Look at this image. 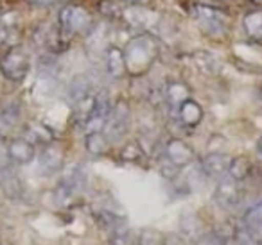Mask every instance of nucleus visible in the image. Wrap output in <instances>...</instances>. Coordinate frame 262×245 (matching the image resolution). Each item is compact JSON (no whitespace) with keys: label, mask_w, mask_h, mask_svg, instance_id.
<instances>
[{"label":"nucleus","mask_w":262,"mask_h":245,"mask_svg":"<svg viewBox=\"0 0 262 245\" xmlns=\"http://www.w3.org/2000/svg\"><path fill=\"white\" fill-rule=\"evenodd\" d=\"M124 51L126 70L133 76L146 74L160 56V41L149 33H139L131 40H127Z\"/></svg>","instance_id":"nucleus-1"},{"label":"nucleus","mask_w":262,"mask_h":245,"mask_svg":"<svg viewBox=\"0 0 262 245\" xmlns=\"http://www.w3.org/2000/svg\"><path fill=\"white\" fill-rule=\"evenodd\" d=\"M190 16L196 20L200 29L207 36L214 40H223L226 38L230 31V20L223 9L214 8L208 4H192L190 6Z\"/></svg>","instance_id":"nucleus-2"},{"label":"nucleus","mask_w":262,"mask_h":245,"mask_svg":"<svg viewBox=\"0 0 262 245\" xmlns=\"http://www.w3.org/2000/svg\"><path fill=\"white\" fill-rule=\"evenodd\" d=\"M58 27L61 36L72 38L76 34H83L92 29V16L83 6L67 4L58 15Z\"/></svg>","instance_id":"nucleus-3"},{"label":"nucleus","mask_w":262,"mask_h":245,"mask_svg":"<svg viewBox=\"0 0 262 245\" xmlns=\"http://www.w3.org/2000/svg\"><path fill=\"white\" fill-rule=\"evenodd\" d=\"M31 70V58L22 47H9L0 56V74L11 83H22Z\"/></svg>","instance_id":"nucleus-4"},{"label":"nucleus","mask_w":262,"mask_h":245,"mask_svg":"<svg viewBox=\"0 0 262 245\" xmlns=\"http://www.w3.org/2000/svg\"><path fill=\"white\" fill-rule=\"evenodd\" d=\"M131 122V109L127 102L119 101L115 106H112L108 116H106V124L102 133L106 134L110 141H117L127 133Z\"/></svg>","instance_id":"nucleus-5"},{"label":"nucleus","mask_w":262,"mask_h":245,"mask_svg":"<svg viewBox=\"0 0 262 245\" xmlns=\"http://www.w3.org/2000/svg\"><path fill=\"white\" fill-rule=\"evenodd\" d=\"M119 16L133 29H139L140 33H146V31L153 29V27L158 26L160 22V15L153 9L142 8V6L135 4L129 6L126 9H120Z\"/></svg>","instance_id":"nucleus-6"},{"label":"nucleus","mask_w":262,"mask_h":245,"mask_svg":"<svg viewBox=\"0 0 262 245\" xmlns=\"http://www.w3.org/2000/svg\"><path fill=\"white\" fill-rule=\"evenodd\" d=\"M86 186V172L83 166H74L69 172L63 176V179L59 181L58 190H56V197L59 199V202H69L72 201L76 195H79Z\"/></svg>","instance_id":"nucleus-7"},{"label":"nucleus","mask_w":262,"mask_h":245,"mask_svg":"<svg viewBox=\"0 0 262 245\" xmlns=\"http://www.w3.org/2000/svg\"><path fill=\"white\" fill-rule=\"evenodd\" d=\"M165 158L174 168H185L194 163V151L187 141L180 140V138H171L165 143Z\"/></svg>","instance_id":"nucleus-8"},{"label":"nucleus","mask_w":262,"mask_h":245,"mask_svg":"<svg viewBox=\"0 0 262 245\" xmlns=\"http://www.w3.org/2000/svg\"><path fill=\"white\" fill-rule=\"evenodd\" d=\"M214 197H215V201H217V204L223 206V208H235L241 202V199H243L239 181H233L232 177H228V176L221 177L217 188H215Z\"/></svg>","instance_id":"nucleus-9"},{"label":"nucleus","mask_w":262,"mask_h":245,"mask_svg":"<svg viewBox=\"0 0 262 245\" xmlns=\"http://www.w3.org/2000/svg\"><path fill=\"white\" fill-rule=\"evenodd\" d=\"M230 158L225 152H210L201 159V172L205 174V177H212V179H221L228 174V166H230Z\"/></svg>","instance_id":"nucleus-10"},{"label":"nucleus","mask_w":262,"mask_h":245,"mask_svg":"<svg viewBox=\"0 0 262 245\" xmlns=\"http://www.w3.org/2000/svg\"><path fill=\"white\" fill-rule=\"evenodd\" d=\"M65 165V152L59 145L49 143L43 147L40 154V170L45 176H52V174L59 172Z\"/></svg>","instance_id":"nucleus-11"},{"label":"nucleus","mask_w":262,"mask_h":245,"mask_svg":"<svg viewBox=\"0 0 262 245\" xmlns=\"http://www.w3.org/2000/svg\"><path fill=\"white\" fill-rule=\"evenodd\" d=\"M8 154L13 163L27 165L36 156V149H34V143H31L27 138H13L8 141Z\"/></svg>","instance_id":"nucleus-12"},{"label":"nucleus","mask_w":262,"mask_h":245,"mask_svg":"<svg viewBox=\"0 0 262 245\" xmlns=\"http://www.w3.org/2000/svg\"><path fill=\"white\" fill-rule=\"evenodd\" d=\"M104 65L106 72L113 79H120L122 76H126V58H124V51L115 45H108L104 51Z\"/></svg>","instance_id":"nucleus-13"},{"label":"nucleus","mask_w":262,"mask_h":245,"mask_svg":"<svg viewBox=\"0 0 262 245\" xmlns=\"http://www.w3.org/2000/svg\"><path fill=\"white\" fill-rule=\"evenodd\" d=\"M176 113H178V120L182 122V126L185 127H196L203 120V108L192 99H187L185 102H182Z\"/></svg>","instance_id":"nucleus-14"},{"label":"nucleus","mask_w":262,"mask_h":245,"mask_svg":"<svg viewBox=\"0 0 262 245\" xmlns=\"http://www.w3.org/2000/svg\"><path fill=\"white\" fill-rule=\"evenodd\" d=\"M243 27L250 41L262 45V9H255L244 15Z\"/></svg>","instance_id":"nucleus-15"},{"label":"nucleus","mask_w":262,"mask_h":245,"mask_svg":"<svg viewBox=\"0 0 262 245\" xmlns=\"http://www.w3.org/2000/svg\"><path fill=\"white\" fill-rule=\"evenodd\" d=\"M190 99V88L182 81H171L165 86V101L172 109H178L182 102Z\"/></svg>","instance_id":"nucleus-16"},{"label":"nucleus","mask_w":262,"mask_h":245,"mask_svg":"<svg viewBox=\"0 0 262 245\" xmlns=\"http://www.w3.org/2000/svg\"><path fill=\"white\" fill-rule=\"evenodd\" d=\"M84 147L92 156H104L110 149V140L106 138V134L102 131L97 133H86L84 138Z\"/></svg>","instance_id":"nucleus-17"},{"label":"nucleus","mask_w":262,"mask_h":245,"mask_svg":"<svg viewBox=\"0 0 262 245\" xmlns=\"http://www.w3.org/2000/svg\"><path fill=\"white\" fill-rule=\"evenodd\" d=\"M251 172V163L246 156H237V158H232L230 161V166H228V174L226 176L232 177L233 181H244L248 179Z\"/></svg>","instance_id":"nucleus-18"},{"label":"nucleus","mask_w":262,"mask_h":245,"mask_svg":"<svg viewBox=\"0 0 262 245\" xmlns=\"http://www.w3.org/2000/svg\"><path fill=\"white\" fill-rule=\"evenodd\" d=\"M90 93H94V91H92L90 79H88V77H84V76L74 77V81L70 83V86H69V99L72 101V104H74V102H77V101H81V99L86 97V95H90Z\"/></svg>","instance_id":"nucleus-19"},{"label":"nucleus","mask_w":262,"mask_h":245,"mask_svg":"<svg viewBox=\"0 0 262 245\" xmlns=\"http://www.w3.org/2000/svg\"><path fill=\"white\" fill-rule=\"evenodd\" d=\"M27 140L31 143H41V145H49L52 143L54 136H52V131L49 129L43 124H31L27 127Z\"/></svg>","instance_id":"nucleus-20"},{"label":"nucleus","mask_w":262,"mask_h":245,"mask_svg":"<svg viewBox=\"0 0 262 245\" xmlns=\"http://www.w3.org/2000/svg\"><path fill=\"white\" fill-rule=\"evenodd\" d=\"M110 245H139V236H135L126 226H120L110 234Z\"/></svg>","instance_id":"nucleus-21"},{"label":"nucleus","mask_w":262,"mask_h":245,"mask_svg":"<svg viewBox=\"0 0 262 245\" xmlns=\"http://www.w3.org/2000/svg\"><path fill=\"white\" fill-rule=\"evenodd\" d=\"M243 222L246 226V229L257 231L262 227V201H258L257 204H253L246 213L243 215Z\"/></svg>","instance_id":"nucleus-22"},{"label":"nucleus","mask_w":262,"mask_h":245,"mask_svg":"<svg viewBox=\"0 0 262 245\" xmlns=\"http://www.w3.org/2000/svg\"><path fill=\"white\" fill-rule=\"evenodd\" d=\"M142 156H144V151L137 141H129V143H126L120 149V159H122V161L135 163V161H139Z\"/></svg>","instance_id":"nucleus-23"},{"label":"nucleus","mask_w":262,"mask_h":245,"mask_svg":"<svg viewBox=\"0 0 262 245\" xmlns=\"http://www.w3.org/2000/svg\"><path fill=\"white\" fill-rule=\"evenodd\" d=\"M164 234L157 229H144L139 236V245H164Z\"/></svg>","instance_id":"nucleus-24"},{"label":"nucleus","mask_w":262,"mask_h":245,"mask_svg":"<svg viewBox=\"0 0 262 245\" xmlns=\"http://www.w3.org/2000/svg\"><path fill=\"white\" fill-rule=\"evenodd\" d=\"M9 36V23L6 22V16L0 15V45L4 43Z\"/></svg>","instance_id":"nucleus-25"},{"label":"nucleus","mask_w":262,"mask_h":245,"mask_svg":"<svg viewBox=\"0 0 262 245\" xmlns=\"http://www.w3.org/2000/svg\"><path fill=\"white\" fill-rule=\"evenodd\" d=\"M31 2H34V4H38V6H52V4L61 2V0H31Z\"/></svg>","instance_id":"nucleus-26"},{"label":"nucleus","mask_w":262,"mask_h":245,"mask_svg":"<svg viewBox=\"0 0 262 245\" xmlns=\"http://www.w3.org/2000/svg\"><path fill=\"white\" fill-rule=\"evenodd\" d=\"M257 149H258V152L262 154V134L258 136V140H257Z\"/></svg>","instance_id":"nucleus-27"},{"label":"nucleus","mask_w":262,"mask_h":245,"mask_svg":"<svg viewBox=\"0 0 262 245\" xmlns=\"http://www.w3.org/2000/svg\"><path fill=\"white\" fill-rule=\"evenodd\" d=\"M122 2H127V4H140L142 0H122Z\"/></svg>","instance_id":"nucleus-28"},{"label":"nucleus","mask_w":262,"mask_h":245,"mask_svg":"<svg viewBox=\"0 0 262 245\" xmlns=\"http://www.w3.org/2000/svg\"><path fill=\"white\" fill-rule=\"evenodd\" d=\"M255 4H262V0H253Z\"/></svg>","instance_id":"nucleus-29"}]
</instances>
